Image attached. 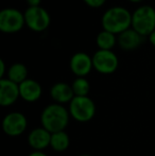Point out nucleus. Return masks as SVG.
I'll list each match as a JSON object with an SVG mask.
<instances>
[{"label":"nucleus","mask_w":155,"mask_h":156,"mask_svg":"<svg viewBox=\"0 0 155 156\" xmlns=\"http://www.w3.org/2000/svg\"><path fill=\"white\" fill-rule=\"evenodd\" d=\"M6 76H8L6 79L19 85L28 79V69L23 64L15 63L10 66L8 72H6Z\"/></svg>","instance_id":"obj_16"},{"label":"nucleus","mask_w":155,"mask_h":156,"mask_svg":"<svg viewBox=\"0 0 155 156\" xmlns=\"http://www.w3.org/2000/svg\"><path fill=\"white\" fill-rule=\"evenodd\" d=\"M25 23V15L16 9H3L0 12V30L3 33L18 32Z\"/></svg>","instance_id":"obj_6"},{"label":"nucleus","mask_w":155,"mask_h":156,"mask_svg":"<svg viewBox=\"0 0 155 156\" xmlns=\"http://www.w3.org/2000/svg\"><path fill=\"white\" fill-rule=\"evenodd\" d=\"M132 26V14L122 6H114L106 11L102 16L103 30L113 34H120Z\"/></svg>","instance_id":"obj_2"},{"label":"nucleus","mask_w":155,"mask_h":156,"mask_svg":"<svg viewBox=\"0 0 155 156\" xmlns=\"http://www.w3.org/2000/svg\"><path fill=\"white\" fill-rule=\"evenodd\" d=\"M149 39H150V43H151L152 45H153L154 47H155V30L151 33V34H150Z\"/></svg>","instance_id":"obj_23"},{"label":"nucleus","mask_w":155,"mask_h":156,"mask_svg":"<svg viewBox=\"0 0 155 156\" xmlns=\"http://www.w3.org/2000/svg\"><path fill=\"white\" fill-rule=\"evenodd\" d=\"M26 25L35 32L46 30L50 25V16L41 6H29L25 12Z\"/></svg>","instance_id":"obj_8"},{"label":"nucleus","mask_w":155,"mask_h":156,"mask_svg":"<svg viewBox=\"0 0 155 156\" xmlns=\"http://www.w3.org/2000/svg\"><path fill=\"white\" fill-rule=\"evenodd\" d=\"M71 87L76 97H86L90 90V84L86 78H77L72 82Z\"/></svg>","instance_id":"obj_18"},{"label":"nucleus","mask_w":155,"mask_h":156,"mask_svg":"<svg viewBox=\"0 0 155 156\" xmlns=\"http://www.w3.org/2000/svg\"><path fill=\"white\" fill-rule=\"evenodd\" d=\"M51 135L52 134L43 126L35 127L28 134V144L32 149V151H45L50 147Z\"/></svg>","instance_id":"obj_10"},{"label":"nucleus","mask_w":155,"mask_h":156,"mask_svg":"<svg viewBox=\"0 0 155 156\" xmlns=\"http://www.w3.org/2000/svg\"><path fill=\"white\" fill-rule=\"evenodd\" d=\"M68 111L70 117L80 123H86L93 119L96 115L95 101L88 96L75 97L68 104Z\"/></svg>","instance_id":"obj_3"},{"label":"nucleus","mask_w":155,"mask_h":156,"mask_svg":"<svg viewBox=\"0 0 155 156\" xmlns=\"http://www.w3.org/2000/svg\"><path fill=\"white\" fill-rule=\"evenodd\" d=\"M116 44L115 34L103 30L97 36V45L101 50H111Z\"/></svg>","instance_id":"obj_17"},{"label":"nucleus","mask_w":155,"mask_h":156,"mask_svg":"<svg viewBox=\"0 0 155 156\" xmlns=\"http://www.w3.org/2000/svg\"><path fill=\"white\" fill-rule=\"evenodd\" d=\"M93 64L96 71L102 74H111L115 72L119 65L117 55L112 50L99 49L93 56Z\"/></svg>","instance_id":"obj_7"},{"label":"nucleus","mask_w":155,"mask_h":156,"mask_svg":"<svg viewBox=\"0 0 155 156\" xmlns=\"http://www.w3.org/2000/svg\"><path fill=\"white\" fill-rule=\"evenodd\" d=\"M69 146H70V137L66 131L56 132L51 135L50 147L54 152H65L66 150H68Z\"/></svg>","instance_id":"obj_15"},{"label":"nucleus","mask_w":155,"mask_h":156,"mask_svg":"<svg viewBox=\"0 0 155 156\" xmlns=\"http://www.w3.org/2000/svg\"><path fill=\"white\" fill-rule=\"evenodd\" d=\"M5 72V64H4L3 60H0V79H4Z\"/></svg>","instance_id":"obj_20"},{"label":"nucleus","mask_w":155,"mask_h":156,"mask_svg":"<svg viewBox=\"0 0 155 156\" xmlns=\"http://www.w3.org/2000/svg\"><path fill=\"white\" fill-rule=\"evenodd\" d=\"M70 114L65 105L51 103L44 107L41 113V126L51 134L65 131L70 121Z\"/></svg>","instance_id":"obj_1"},{"label":"nucleus","mask_w":155,"mask_h":156,"mask_svg":"<svg viewBox=\"0 0 155 156\" xmlns=\"http://www.w3.org/2000/svg\"><path fill=\"white\" fill-rule=\"evenodd\" d=\"M84 2L91 8H100L104 4L105 0H84Z\"/></svg>","instance_id":"obj_19"},{"label":"nucleus","mask_w":155,"mask_h":156,"mask_svg":"<svg viewBox=\"0 0 155 156\" xmlns=\"http://www.w3.org/2000/svg\"><path fill=\"white\" fill-rule=\"evenodd\" d=\"M93 68V58L84 52H78L70 58V69L77 78H85Z\"/></svg>","instance_id":"obj_11"},{"label":"nucleus","mask_w":155,"mask_h":156,"mask_svg":"<svg viewBox=\"0 0 155 156\" xmlns=\"http://www.w3.org/2000/svg\"><path fill=\"white\" fill-rule=\"evenodd\" d=\"M28 156H49V155L46 154L44 151H32Z\"/></svg>","instance_id":"obj_21"},{"label":"nucleus","mask_w":155,"mask_h":156,"mask_svg":"<svg viewBox=\"0 0 155 156\" xmlns=\"http://www.w3.org/2000/svg\"><path fill=\"white\" fill-rule=\"evenodd\" d=\"M28 127V119L20 112H11L2 119V131L9 137L23 135Z\"/></svg>","instance_id":"obj_5"},{"label":"nucleus","mask_w":155,"mask_h":156,"mask_svg":"<svg viewBox=\"0 0 155 156\" xmlns=\"http://www.w3.org/2000/svg\"><path fill=\"white\" fill-rule=\"evenodd\" d=\"M41 0H27L28 4L30 6H39Z\"/></svg>","instance_id":"obj_22"},{"label":"nucleus","mask_w":155,"mask_h":156,"mask_svg":"<svg viewBox=\"0 0 155 156\" xmlns=\"http://www.w3.org/2000/svg\"><path fill=\"white\" fill-rule=\"evenodd\" d=\"M19 98V85L9 79H0V105L9 107L15 104Z\"/></svg>","instance_id":"obj_9"},{"label":"nucleus","mask_w":155,"mask_h":156,"mask_svg":"<svg viewBox=\"0 0 155 156\" xmlns=\"http://www.w3.org/2000/svg\"><path fill=\"white\" fill-rule=\"evenodd\" d=\"M20 98L28 103H34L41 99L43 94V88L41 84L35 80L27 79L21 84H19Z\"/></svg>","instance_id":"obj_13"},{"label":"nucleus","mask_w":155,"mask_h":156,"mask_svg":"<svg viewBox=\"0 0 155 156\" xmlns=\"http://www.w3.org/2000/svg\"><path fill=\"white\" fill-rule=\"evenodd\" d=\"M131 2H140V1H143V0H130Z\"/></svg>","instance_id":"obj_24"},{"label":"nucleus","mask_w":155,"mask_h":156,"mask_svg":"<svg viewBox=\"0 0 155 156\" xmlns=\"http://www.w3.org/2000/svg\"><path fill=\"white\" fill-rule=\"evenodd\" d=\"M143 36H141L134 29H128L124 32L120 33L118 41H119V46L121 47V49L130 51V50L138 48L143 43Z\"/></svg>","instance_id":"obj_14"},{"label":"nucleus","mask_w":155,"mask_h":156,"mask_svg":"<svg viewBox=\"0 0 155 156\" xmlns=\"http://www.w3.org/2000/svg\"><path fill=\"white\" fill-rule=\"evenodd\" d=\"M132 28L141 36H150L155 30V10L150 5L139 6L132 14Z\"/></svg>","instance_id":"obj_4"},{"label":"nucleus","mask_w":155,"mask_h":156,"mask_svg":"<svg viewBox=\"0 0 155 156\" xmlns=\"http://www.w3.org/2000/svg\"><path fill=\"white\" fill-rule=\"evenodd\" d=\"M50 97L53 100V103L65 105L69 104L76 96L73 94L71 85L64 82H58L51 86V88H50Z\"/></svg>","instance_id":"obj_12"},{"label":"nucleus","mask_w":155,"mask_h":156,"mask_svg":"<svg viewBox=\"0 0 155 156\" xmlns=\"http://www.w3.org/2000/svg\"><path fill=\"white\" fill-rule=\"evenodd\" d=\"M79 156H93V155H90V154H81Z\"/></svg>","instance_id":"obj_25"}]
</instances>
